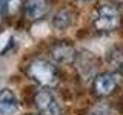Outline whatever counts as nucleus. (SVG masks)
<instances>
[{"label":"nucleus","mask_w":123,"mask_h":115,"mask_svg":"<svg viewBox=\"0 0 123 115\" xmlns=\"http://www.w3.org/2000/svg\"><path fill=\"white\" fill-rule=\"evenodd\" d=\"M0 12H3V6H2V0H0Z\"/></svg>","instance_id":"nucleus-11"},{"label":"nucleus","mask_w":123,"mask_h":115,"mask_svg":"<svg viewBox=\"0 0 123 115\" xmlns=\"http://www.w3.org/2000/svg\"><path fill=\"white\" fill-rule=\"evenodd\" d=\"M3 14L6 15H15L23 8V0H2Z\"/></svg>","instance_id":"nucleus-8"},{"label":"nucleus","mask_w":123,"mask_h":115,"mask_svg":"<svg viewBox=\"0 0 123 115\" xmlns=\"http://www.w3.org/2000/svg\"><path fill=\"white\" fill-rule=\"evenodd\" d=\"M122 81V74L117 71H108L102 72L95 77L92 89L97 97H108L118 87V84Z\"/></svg>","instance_id":"nucleus-3"},{"label":"nucleus","mask_w":123,"mask_h":115,"mask_svg":"<svg viewBox=\"0 0 123 115\" xmlns=\"http://www.w3.org/2000/svg\"><path fill=\"white\" fill-rule=\"evenodd\" d=\"M49 52H51L52 60L57 61V63H60V64H69V63H72L77 57L74 45H71L66 40L54 43L51 46V49H49Z\"/></svg>","instance_id":"nucleus-5"},{"label":"nucleus","mask_w":123,"mask_h":115,"mask_svg":"<svg viewBox=\"0 0 123 115\" xmlns=\"http://www.w3.org/2000/svg\"><path fill=\"white\" fill-rule=\"evenodd\" d=\"M23 9L29 20H42L49 11V3L48 0H26Z\"/></svg>","instance_id":"nucleus-6"},{"label":"nucleus","mask_w":123,"mask_h":115,"mask_svg":"<svg viewBox=\"0 0 123 115\" xmlns=\"http://www.w3.org/2000/svg\"><path fill=\"white\" fill-rule=\"evenodd\" d=\"M26 75L45 89H51V87L57 86L60 81L59 69L54 66L51 61L45 58L31 60L28 66H26Z\"/></svg>","instance_id":"nucleus-1"},{"label":"nucleus","mask_w":123,"mask_h":115,"mask_svg":"<svg viewBox=\"0 0 123 115\" xmlns=\"http://www.w3.org/2000/svg\"><path fill=\"white\" fill-rule=\"evenodd\" d=\"M18 109V100L11 89L0 91V115H12Z\"/></svg>","instance_id":"nucleus-7"},{"label":"nucleus","mask_w":123,"mask_h":115,"mask_svg":"<svg viewBox=\"0 0 123 115\" xmlns=\"http://www.w3.org/2000/svg\"><path fill=\"white\" fill-rule=\"evenodd\" d=\"M71 22H72V18H71V14H68V11H60L54 17V26L59 29H65L66 26L71 25Z\"/></svg>","instance_id":"nucleus-9"},{"label":"nucleus","mask_w":123,"mask_h":115,"mask_svg":"<svg viewBox=\"0 0 123 115\" xmlns=\"http://www.w3.org/2000/svg\"><path fill=\"white\" fill-rule=\"evenodd\" d=\"M88 115H114V114L111 112L108 107H103V106L98 107V106H97V107H94V109H92Z\"/></svg>","instance_id":"nucleus-10"},{"label":"nucleus","mask_w":123,"mask_h":115,"mask_svg":"<svg viewBox=\"0 0 123 115\" xmlns=\"http://www.w3.org/2000/svg\"><path fill=\"white\" fill-rule=\"evenodd\" d=\"M120 11L111 3L98 6L92 18V25L97 32H112L120 26Z\"/></svg>","instance_id":"nucleus-2"},{"label":"nucleus","mask_w":123,"mask_h":115,"mask_svg":"<svg viewBox=\"0 0 123 115\" xmlns=\"http://www.w3.org/2000/svg\"><path fill=\"white\" fill-rule=\"evenodd\" d=\"M34 104H36L40 115H62L63 114L62 106H60V103L57 101L55 95L49 89H45V87L36 94V97H34Z\"/></svg>","instance_id":"nucleus-4"}]
</instances>
